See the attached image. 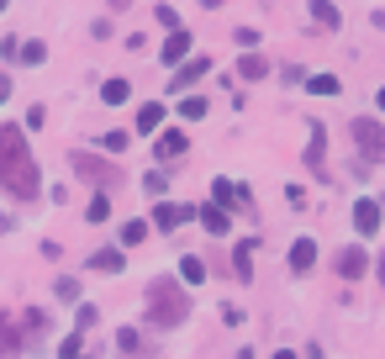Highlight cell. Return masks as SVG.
I'll return each mask as SVG.
<instances>
[{
    "mask_svg": "<svg viewBox=\"0 0 385 359\" xmlns=\"http://www.w3.org/2000/svg\"><path fill=\"white\" fill-rule=\"evenodd\" d=\"M0 191L21 196V201H32V196L43 191V180H37V164H32V148H26V132H21V127H0Z\"/></svg>",
    "mask_w": 385,
    "mask_h": 359,
    "instance_id": "6da1fadb",
    "label": "cell"
},
{
    "mask_svg": "<svg viewBox=\"0 0 385 359\" xmlns=\"http://www.w3.org/2000/svg\"><path fill=\"white\" fill-rule=\"evenodd\" d=\"M185 317H190V296L175 280H153L148 285V323L153 328H180Z\"/></svg>",
    "mask_w": 385,
    "mask_h": 359,
    "instance_id": "7a4b0ae2",
    "label": "cell"
},
{
    "mask_svg": "<svg viewBox=\"0 0 385 359\" xmlns=\"http://www.w3.org/2000/svg\"><path fill=\"white\" fill-rule=\"evenodd\" d=\"M69 164H74L90 185H122V169L106 164V158H96V153H69Z\"/></svg>",
    "mask_w": 385,
    "mask_h": 359,
    "instance_id": "3957f363",
    "label": "cell"
},
{
    "mask_svg": "<svg viewBox=\"0 0 385 359\" xmlns=\"http://www.w3.org/2000/svg\"><path fill=\"white\" fill-rule=\"evenodd\" d=\"M349 132H354V143H359V148H364L369 158H380V148H385V138H380V122H375V116H359V122H354Z\"/></svg>",
    "mask_w": 385,
    "mask_h": 359,
    "instance_id": "277c9868",
    "label": "cell"
},
{
    "mask_svg": "<svg viewBox=\"0 0 385 359\" xmlns=\"http://www.w3.org/2000/svg\"><path fill=\"white\" fill-rule=\"evenodd\" d=\"M333 270H338V280H364V270H369V259H364V248H343V254L333 259Z\"/></svg>",
    "mask_w": 385,
    "mask_h": 359,
    "instance_id": "5b68a950",
    "label": "cell"
},
{
    "mask_svg": "<svg viewBox=\"0 0 385 359\" xmlns=\"http://www.w3.org/2000/svg\"><path fill=\"white\" fill-rule=\"evenodd\" d=\"M206 69H211V59H190V53H185V59H180V69H175V79H169V90H175V96H180V90H190Z\"/></svg>",
    "mask_w": 385,
    "mask_h": 359,
    "instance_id": "8992f818",
    "label": "cell"
},
{
    "mask_svg": "<svg viewBox=\"0 0 385 359\" xmlns=\"http://www.w3.org/2000/svg\"><path fill=\"white\" fill-rule=\"evenodd\" d=\"M354 228H359V238H375L380 233V201H354Z\"/></svg>",
    "mask_w": 385,
    "mask_h": 359,
    "instance_id": "52a82bcc",
    "label": "cell"
},
{
    "mask_svg": "<svg viewBox=\"0 0 385 359\" xmlns=\"http://www.w3.org/2000/svg\"><path fill=\"white\" fill-rule=\"evenodd\" d=\"M190 153V138H185L180 127H169L164 138H158V164H175V158H185Z\"/></svg>",
    "mask_w": 385,
    "mask_h": 359,
    "instance_id": "ba28073f",
    "label": "cell"
},
{
    "mask_svg": "<svg viewBox=\"0 0 385 359\" xmlns=\"http://www.w3.org/2000/svg\"><path fill=\"white\" fill-rule=\"evenodd\" d=\"M227 222H232V217H227V206H222V201H206V206H201V228H206L211 238H227Z\"/></svg>",
    "mask_w": 385,
    "mask_h": 359,
    "instance_id": "9c48e42d",
    "label": "cell"
},
{
    "mask_svg": "<svg viewBox=\"0 0 385 359\" xmlns=\"http://www.w3.org/2000/svg\"><path fill=\"white\" fill-rule=\"evenodd\" d=\"M180 222H190V206H175V201H164L153 211V228H164V233H175Z\"/></svg>",
    "mask_w": 385,
    "mask_h": 359,
    "instance_id": "30bf717a",
    "label": "cell"
},
{
    "mask_svg": "<svg viewBox=\"0 0 385 359\" xmlns=\"http://www.w3.org/2000/svg\"><path fill=\"white\" fill-rule=\"evenodd\" d=\"M312 21H317V32H333V26H343V16H338V6L333 0H312Z\"/></svg>",
    "mask_w": 385,
    "mask_h": 359,
    "instance_id": "8fae6325",
    "label": "cell"
},
{
    "mask_svg": "<svg viewBox=\"0 0 385 359\" xmlns=\"http://www.w3.org/2000/svg\"><path fill=\"white\" fill-rule=\"evenodd\" d=\"M254 248H259V238H243V243H237V254H232L237 280H254Z\"/></svg>",
    "mask_w": 385,
    "mask_h": 359,
    "instance_id": "7c38bea8",
    "label": "cell"
},
{
    "mask_svg": "<svg viewBox=\"0 0 385 359\" xmlns=\"http://www.w3.org/2000/svg\"><path fill=\"white\" fill-rule=\"evenodd\" d=\"M185 53H190V32H185V26H175V37H169V43H164V53H158V59H164L169 69H175V64L185 59Z\"/></svg>",
    "mask_w": 385,
    "mask_h": 359,
    "instance_id": "4fadbf2b",
    "label": "cell"
},
{
    "mask_svg": "<svg viewBox=\"0 0 385 359\" xmlns=\"http://www.w3.org/2000/svg\"><path fill=\"white\" fill-rule=\"evenodd\" d=\"M312 264H317V243H312V238H296V248H290V270L307 275Z\"/></svg>",
    "mask_w": 385,
    "mask_h": 359,
    "instance_id": "5bb4252c",
    "label": "cell"
},
{
    "mask_svg": "<svg viewBox=\"0 0 385 359\" xmlns=\"http://www.w3.org/2000/svg\"><path fill=\"white\" fill-rule=\"evenodd\" d=\"M21 343H26V333H21V328H16V323H11V317H6V312H0V354H16V349H21Z\"/></svg>",
    "mask_w": 385,
    "mask_h": 359,
    "instance_id": "9a60e30c",
    "label": "cell"
},
{
    "mask_svg": "<svg viewBox=\"0 0 385 359\" xmlns=\"http://www.w3.org/2000/svg\"><path fill=\"white\" fill-rule=\"evenodd\" d=\"M127 96H132L127 79H106V85H101V101H106V106H122Z\"/></svg>",
    "mask_w": 385,
    "mask_h": 359,
    "instance_id": "2e32d148",
    "label": "cell"
},
{
    "mask_svg": "<svg viewBox=\"0 0 385 359\" xmlns=\"http://www.w3.org/2000/svg\"><path fill=\"white\" fill-rule=\"evenodd\" d=\"M116 238H122L127 248H138L143 238H148V222H143V217H132V222H122V233H116Z\"/></svg>",
    "mask_w": 385,
    "mask_h": 359,
    "instance_id": "e0dca14e",
    "label": "cell"
},
{
    "mask_svg": "<svg viewBox=\"0 0 385 359\" xmlns=\"http://www.w3.org/2000/svg\"><path fill=\"white\" fill-rule=\"evenodd\" d=\"M158 122H164V106L148 101V106H138V132H153Z\"/></svg>",
    "mask_w": 385,
    "mask_h": 359,
    "instance_id": "ac0fdd59",
    "label": "cell"
},
{
    "mask_svg": "<svg viewBox=\"0 0 385 359\" xmlns=\"http://www.w3.org/2000/svg\"><path fill=\"white\" fill-rule=\"evenodd\" d=\"M307 164L317 169V175H327V169H322V122H312V148H307Z\"/></svg>",
    "mask_w": 385,
    "mask_h": 359,
    "instance_id": "d6986e66",
    "label": "cell"
},
{
    "mask_svg": "<svg viewBox=\"0 0 385 359\" xmlns=\"http://www.w3.org/2000/svg\"><path fill=\"white\" fill-rule=\"evenodd\" d=\"M307 90H312V96H338V74H312Z\"/></svg>",
    "mask_w": 385,
    "mask_h": 359,
    "instance_id": "ffe728a7",
    "label": "cell"
},
{
    "mask_svg": "<svg viewBox=\"0 0 385 359\" xmlns=\"http://www.w3.org/2000/svg\"><path fill=\"white\" fill-rule=\"evenodd\" d=\"M206 111H211V106H206L201 96H185V101H180V116H185V122H201Z\"/></svg>",
    "mask_w": 385,
    "mask_h": 359,
    "instance_id": "44dd1931",
    "label": "cell"
},
{
    "mask_svg": "<svg viewBox=\"0 0 385 359\" xmlns=\"http://www.w3.org/2000/svg\"><path fill=\"white\" fill-rule=\"evenodd\" d=\"M96 270L116 275V270H122V248H101V254H96Z\"/></svg>",
    "mask_w": 385,
    "mask_h": 359,
    "instance_id": "7402d4cb",
    "label": "cell"
},
{
    "mask_svg": "<svg viewBox=\"0 0 385 359\" xmlns=\"http://www.w3.org/2000/svg\"><path fill=\"white\" fill-rule=\"evenodd\" d=\"M180 275H185V280H206V259L185 254V259H180Z\"/></svg>",
    "mask_w": 385,
    "mask_h": 359,
    "instance_id": "603a6c76",
    "label": "cell"
},
{
    "mask_svg": "<svg viewBox=\"0 0 385 359\" xmlns=\"http://www.w3.org/2000/svg\"><path fill=\"white\" fill-rule=\"evenodd\" d=\"M264 69H270V64H264L259 53H248V59L237 64V74H243V79H264Z\"/></svg>",
    "mask_w": 385,
    "mask_h": 359,
    "instance_id": "cb8c5ba5",
    "label": "cell"
},
{
    "mask_svg": "<svg viewBox=\"0 0 385 359\" xmlns=\"http://www.w3.org/2000/svg\"><path fill=\"white\" fill-rule=\"evenodd\" d=\"M116 349H122V354H143L148 343H143L138 333H132V328H122V333H116Z\"/></svg>",
    "mask_w": 385,
    "mask_h": 359,
    "instance_id": "d4e9b609",
    "label": "cell"
},
{
    "mask_svg": "<svg viewBox=\"0 0 385 359\" xmlns=\"http://www.w3.org/2000/svg\"><path fill=\"white\" fill-rule=\"evenodd\" d=\"M21 323H26V328H21L26 338H43V333H48V317H43V312H26Z\"/></svg>",
    "mask_w": 385,
    "mask_h": 359,
    "instance_id": "484cf974",
    "label": "cell"
},
{
    "mask_svg": "<svg viewBox=\"0 0 385 359\" xmlns=\"http://www.w3.org/2000/svg\"><path fill=\"white\" fill-rule=\"evenodd\" d=\"M16 59H21V64H43V59H48V48H43V43H21V48H16Z\"/></svg>",
    "mask_w": 385,
    "mask_h": 359,
    "instance_id": "4316f807",
    "label": "cell"
},
{
    "mask_svg": "<svg viewBox=\"0 0 385 359\" xmlns=\"http://www.w3.org/2000/svg\"><path fill=\"white\" fill-rule=\"evenodd\" d=\"M85 217H90V222H106V217H111V201H106V196H96V201H90V211H85Z\"/></svg>",
    "mask_w": 385,
    "mask_h": 359,
    "instance_id": "83f0119b",
    "label": "cell"
},
{
    "mask_svg": "<svg viewBox=\"0 0 385 359\" xmlns=\"http://www.w3.org/2000/svg\"><path fill=\"white\" fill-rule=\"evenodd\" d=\"M79 349H85V338H79V333H69V338H63V343H58V354H69V359H74Z\"/></svg>",
    "mask_w": 385,
    "mask_h": 359,
    "instance_id": "f1b7e54d",
    "label": "cell"
},
{
    "mask_svg": "<svg viewBox=\"0 0 385 359\" xmlns=\"http://www.w3.org/2000/svg\"><path fill=\"white\" fill-rule=\"evenodd\" d=\"M237 43H243V48H259V26H237Z\"/></svg>",
    "mask_w": 385,
    "mask_h": 359,
    "instance_id": "f546056e",
    "label": "cell"
},
{
    "mask_svg": "<svg viewBox=\"0 0 385 359\" xmlns=\"http://www.w3.org/2000/svg\"><path fill=\"white\" fill-rule=\"evenodd\" d=\"M285 201L301 211V206H307V185H290V191H285Z\"/></svg>",
    "mask_w": 385,
    "mask_h": 359,
    "instance_id": "4dcf8cb0",
    "label": "cell"
},
{
    "mask_svg": "<svg viewBox=\"0 0 385 359\" xmlns=\"http://www.w3.org/2000/svg\"><path fill=\"white\" fill-rule=\"evenodd\" d=\"M143 185H148V191H153V196H164V185H169V180H164V169H153V175H148V180H143Z\"/></svg>",
    "mask_w": 385,
    "mask_h": 359,
    "instance_id": "1f68e13d",
    "label": "cell"
},
{
    "mask_svg": "<svg viewBox=\"0 0 385 359\" xmlns=\"http://www.w3.org/2000/svg\"><path fill=\"white\" fill-rule=\"evenodd\" d=\"M58 296L63 301H79V280H58Z\"/></svg>",
    "mask_w": 385,
    "mask_h": 359,
    "instance_id": "d6a6232c",
    "label": "cell"
},
{
    "mask_svg": "<svg viewBox=\"0 0 385 359\" xmlns=\"http://www.w3.org/2000/svg\"><path fill=\"white\" fill-rule=\"evenodd\" d=\"M6 96H11V79H6V74H0V101H6Z\"/></svg>",
    "mask_w": 385,
    "mask_h": 359,
    "instance_id": "836d02e7",
    "label": "cell"
},
{
    "mask_svg": "<svg viewBox=\"0 0 385 359\" xmlns=\"http://www.w3.org/2000/svg\"><path fill=\"white\" fill-rule=\"evenodd\" d=\"M111 6H132V0H111Z\"/></svg>",
    "mask_w": 385,
    "mask_h": 359,
    "instance_id": "e575fe53",
    "label": "cell"
},
{
    "mask_svg": "<svg viewBox=\"0 0 385 359\" xmlns=\"http://www.w3.org/2000/svg\"><path fill=\"white\" fill-rule=\"evenodd\" d=\"M0 6H6V0H0Z\"/></svg>",
    "mask_w": 385,
    "mask_h": 359,
    "instance_id": "d590c367",
    "label": "cell"
}]
</instances>
